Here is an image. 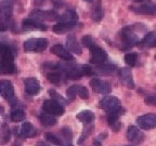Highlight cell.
Segmentation results:
<instances>
[{
    "mask_svg": "<svg viewBox=\"0 0 156 146\" xmlns=\"http://www.w3.org/2000/svg\"><path fill=\"white\" fill-rule=\"evenodd\" d=\"M48 47V40L44 38H32L26 40L24 48L26 51L30 52H41Z\"/></svg>",
    "mask_w": 156,
    "mask_h": 146,
    "instance_id": "6da1fadb",
    "label": "cell"
},
{
    "mask_svg": "<svg viewBox=\"0 0 156 146\" xmlns=\"http://www.w3.org/2000/svg\"><path fill=\"white\" fill-rule=\"evenodd\" d=\"M100 107L102 108V109L106 110V112L113 113L120 107V102L116 96L107 95V96H104L102 100H101Z\"/></svg>",
    "mask_w": 156,
    "mask_h": 146,
    "instance_id": "7a4b0ae2",
    "label": "cell"
},
{
    "mask_svg": "<svg viewBox=\"0 0 156 146\" xmlns=\"http://www.w3.org/2000/svg\"><path fill=\"white\" fill-rule=\"evenodd\" d=\"M138 126L144 130H151L156 127V116L154 114H146L136 118Z\"/></svg>",
    "mask_w": 156,
    "mask_h": 146,
    "instance_id": "3957f363",
    "label": "cell"
},
{
    "mask_svg": "<svg viewBox=\"0 0 156 146\" xmlns=\"http://www.w3.org/2000/svg\"><path fill=\"white\" fill-rule=\"evenodd\" d=\"M90 49H91V56H90L91 63L95 64V65H99V64H103L106 62L107 53L102 48L97 46H92Z\"/></svg>",
    "mask_w": 156,
    "mask_h": 146,
    "instance_id": "277c9868",
    "label": "cell"
},
{
    "mask_svg": "<svg viewBox=\"0 0 156 146\" xmlns=\"http://www.w3.org/2000/svg\"><path fill=\"white\" fill-rule=\"evenodd\" d=\"M42 108L46 113L53 115V116H62L64 114V107L54 100L46 101L42 105Z\"/></svg>",
    "mask_w": 156,
    "mask_h": 146,
    "instance_id": "5b68a950",
    "label": "cell"
},
{
    "mask_svg": "<svg viewBox=\"0 0 156 146\" xmlns=\"http://www.w3.org/2000/svg\"><path fill=\"white\" fill-rule=\"evenodd\" d=\"M90 87L92 88V90L97 93H101V94H108L112 91V87L107 81L101 80L98 78H93L90 81Z\"/></svg>",
    "mask_w": 156,
    "mask_h": 146,
    "instance_id": "8992f818",
    "label": "cell"
},
{
    "mask_svg": "<svg viewBox=\"0 0 156 146\" xmlns=\"http://www.w3.org/2000/svg\"><path fill=\"white\" fill-rule=\"evenodd\" d=\"M58 15L54 11H41V10H36L30 13V19H36L38 22L40 21H55L58 19Z\"/></svg>",
    "mask_w": 156,
    "mask_h": 146,
    "instance_id": "52a82bcc",
    "label": "cell"
},
{
    "mask_svg": "<svg viewBox=\"0 0 156 146\" xmlns=\"http://www.w3.org/2000/svg\"><path fill=\"white\" fill-rule=\"evenodd\" d=\"M119 79H120V82L127 89H134V81H133V78H132V73L129 68H122L120 69Z\"/></svg>",
    "mask_w": 156,
    "mask_h": 146,
    "instance_id": "ba28073f",
    "label": "cell"
},
{
    "mask_svg": "<svg viewBox=\"0 0 156 146\" xmlns=\"http://www.w3.org/2000/svg\"><path fill=\"white\" fill-rule=\"evenodd\" d=\"M131 11L138 13V14H144V15H153L156 12V7L152 3H143L139 5H131L129 8Z\"/></svg>",
    "mask_w": 156,
    "mask_h": 146,
    "instance_id": "9c48e42d",
    "label": "cell"
},
{
    "mask_svg": "<svg viewBox=\"0 0 156 146\" xmlns=\"http://www.w3.org/2000/svg\"><path fill=\"white\" fill-rule=\"evenodd\" d=\"M22 26L25 30H46L47 26L42 23L38 22L36 19H33L30 17L25 19L22 22Z\"/></svg>",
    "mask_w": 156,
    "mask_h": 146,
    "instance_id": "30bf717a",
    "label": "cell"
},
{
    "mask_svg": "<svg viewBox=\"0 0 156 146\" xmlns=\"http://www.w3.org/2000/svg\"><path fill=\"white\" fill-rule=\"evenodd\" d=\"M127 137L132 143H141L144 139V134L136 127L131 126L127 130Z\"/></svg>",
    "mask_w": 156,
    "mask_h": 146,
    "instance_id": "8fae6325",
    "label": "cell"
},
{
    "mask_svg": "<svg viewBox=\"0 0 156 146\" xmlns=\"http://www.w3.org/2000/svg\"><path fill=\"white\" fill-rule=\"evenodd\" d=\"M24 85H25V91H26L28 94L30 95H35L39 92L40 90V83L37 80L36 78H27L24 81Z\"/></svg>",
    "mask_w": 156,
    "mask_h": 146,
    "instance_id": "7c38bea8",
    "label": "cell"
},
{
    "mask_svg": "<svg viewBox=\"0 0 156 146\" xmlns=\"http://www.w3.org/2000/svg\"><path fill=\"white\" fill-rule=\"evenodd\" d=\"M51 52L53 54H55L56 56H58V57L65 60V61H73L74 60L71 52L68 51V50H66L61 44H54L51 48Z\"/></svg>",
    "mask_w": 156,
    "mask_h": 146,
    "instance_id": "4fadbf2b",
    "label": "cell"
},
{
    "mask_svg": "<svg viewBox=\"0 0 156 146\" xmlns=\"http://www.w3.org/2000/svg\"><path fill=\"white\" fill-rule=\"evenodd\" d=\"M120 37L124 40V42L127 46H133L134 43H138L139 42V38L134 34L133 32H131L130 28H125L122 29V32L120 33Z\"/></svg>",
    "mask_w": 156,
    "mask_h": 146,
    "instance_id": "5bb4252c",
    "label": "cell"
},
{
    "mask_svg": "<svg viewBox=\"0 0 156 146\" xmlns=\"http://www.w3.org/2000/svg\"><path fill=\"white\" fill-rule=\"evenodd\" d=\"M13 11L12 3L10 0L0 1V19H8L11 17Z\"/></svg>",
    "mask_w": 156,
    "mask_h": 146,
    "instance_id": "9a60e30c",
    "label": "cell"
},
{
    "mask_svg": "<svg viewBox=\"0 0 156 146\" xmlns=\"http://www.w3.org/2000/svg\"><path fill=\"white\" fill-rule=\"evenodd\" d=\"M0 95H2L7 100H10L13 97L14 88L10 81H0Z\"/></svg>",
    "mask_w": 156,
    "mask_h": 146,
    "instance_id": "2e32d148",
    "label": "cell"
},
{
    "mask_svg": "<svg viewBox=\"0 0 156 146\" xmlns=\"http://www.w3.org/2000/svg\"><path fill=\"white\" fill-rule=\"evenodd\" d=\"M66 46H67V50L69 52H73L75 54H81L83 50H81L80 46L77 42L76 38L73 35H68L66 38Z\"/></svg>",
    "mask_w": 156,
    "mask_h": 146,
    "instance_id": "e0dca14e",
    "label": "cell"
},
{
    "mask_svg": "<svg viewBox=\"0 0 156 146\" xmlns=\"http://www.w3.org/2000/svg\"><path fill=\"white\" fill-rule=\"evenodd\" d=\"M58 19L60 23H66V24H77L78 16L74 11H66L64 14L58 16Z\"/></svg>",
    "mask_w": 156,
    "mask_h": 146,
    "instance_id": "ac0fdd59",
    "label": "cell"
},
{
    "mask_svg": "<svg viewBox=\"0 0 156 146\" xmlns=\"http://www.w3.org/2000/svg\"><path fill=\"white\" fill-rule=\"evenodd\" d=\"M0 57H1V60L10 62H13V60H14L12 50L2 42H0Z\"/></svg>",
    "mask_w": 156,
    "mask_h": 146,
    "instance_id": "d6986e66",
    "label": "cell"
},
{
    "mask_svg": "<svg viewBox=\"0 0 156 146\" xmlns=\"http://www.w3.org/2000/svg\"><path fill=\"white\" fill-rule=\"evenodd\" d=\"M110 117H108V126L111 127V129H113L114 131H119V129L122 127V124L119 122L118 118H119V115L117 114L116 112H113V113H110Z\"/></svg>",
    "mask_w": 156,
    "mask_h": 146,
    "instance_id": "ffe728a7",
    "label": "cell"
},
{
    "mask_svg": "<svg viewBox=\"0 0 156 146\" xmlns=\"http://www.w3.org/2000/svg\"><path fill=\"white\" fill-rule=\"evenodd\" d=\"M78 120L83 123H91L94 120V114L91 110H81L80 113H78L76 116Z\"/></svg>",
    "mask_w": 156,
    "mask_h": 146,
    "instance_id": "44dd1931",
    "label": "cell"
},
{
    "mask_svg": "<svg viewBox=\"0 0 156 146\" xmlns=\"http://www.w3.org/2000/svg\"><path fill=\"white\" fill-rule=\"evenodd\" d=\"M21 133L24 137H33L36 134V129L30 122H24L21 127Z\"/></svg>",
    "mask_w": 156,
    "mask_h": 146,
    "instance_id": "7402d4cb",
    "label": "cell"
},
{
    "mask_svg": "<svg viewBox=\"0 0 156 146\" xmlns=\"http://www.w3.org/2000/svg\"><path fill=\"white\" fill-rule=\"evenodd\" d=\"M15 71V66L13 62L0 60V73L1 74H12Z\"/></svg>",
    "mask_w": 156,
    "mask_h": 146,
    "instance_id": "603a6c76",
    "label": "cell"
},
{
    "mask_svg": "<svg viewBox=\"0 0 156 146\" xmlns=\"http://www.w3.org/2000/svg\"><path fill=\"white\" fill-rule=\"evenodd\" d=\"M81 76H83L81 67H69L66 69V77L68 79H80Z\"/></svg>",
    "mask_w": 156,
    "mask_h": 146,
    "instance_id": "cb8c5ba5",
    "label": "cell"
},
{
    "mask_svg": "<svg viewBox=\"0 0 156 146\" xmlns=\"http://www.w3.org/2000/svg\"><path fill=\"white\" fill-rule=\"evenodd\" d=\"M39 118H40V121H41L42 124H44V126H54V124L56 123V119L54 118L53 115H50L48 114V113H42L40 116H39Z\"/></svg>",
    "mask_w": 156,
    "mask_h": 146,
    "instance_id": "d4e9b609",
    "label": "cell"
},
{
    "mask_svg": "<svg viewBox=\"0 0 156 146\" xmlns=\"http://www.w3.org/2000/svg\"><path fill=\"white\" fill-rule=\"evenodd\" d=\"M142 43L145 47H149V48H154L156 46V34L154 32H151L149 34H146L145 37L143 38V41Z\"/></svg>",
    "mask_w": 156,
    "mask_h": 146,
    "instance_id": "484cf974",
    "label": "cell"
},
{
    "mask_svg": "<svg viewBox=\"0 0 156 146\" xmlns=\"http://www.w3.org/2000/svg\"><path fill=\"white\" fill-rule=\"evenodd\" d=\"M77 24H66V23H58L56 24L55 26L53 27V32L58 33V34H61V33H65L68 32V30H71L73 29L74 27L76 26Z\"/></svg>",
    "mask_w": 156,
    "mask_h": 146,
    "instance_id": "4316f807",
    "label": "cell"
},
{
    "mask_svg": "<svg viewBox=\"0 0 156 146\" xmlns=\"http://www.w3.org/2000/svg\"><path fill=\"white\" fill-rule=\"evenodd\" d=\"M115 66L114 65H102V66H98L94 68L93 73H99L102 74V75H106V74H111L115 71Z\"/></svg>",
    "mask_w": 156,
    "mask_h": 146,
    "instance_id": "83f0119b",
    "label": "cell"
},
{
    "mask_svg": "<svg viewBox=\"0 0 156 146\" xmlns=\"http://www.w3.org/2000/svg\"><path fill=\"white\" fill-rule=\"evenodd\" d=\"M25 112L22 109H16V110H13L11 113V120L14 122H20V121H23L25 119Z\"/></svg>",
    "mask_w": 156,
    "mask_h": 146,
    "instance_id": "f1b7e54d",
    "label": "cell"
},
{
    "mask_svg": "<svg viewBox=\"0 0 156 146\" xmlns=\"http://www.w3.org/2000/svg\"><path fill=\"white\" fill-rule=\"evenodd\" d=\"M92 19L95 22H100L101 19H102V9H101V5L98 3L97 5H94L92 9Z\"/></svg>",
    "mask_w": 156,
    "mask_h": 146,
    "instance_id": "f546056e",
    "label": "cell"
},
{
    "mask_svg": "<svg viewBox=\"0 0 156 146\" xmlns=\"http://www.w3.org/2000/svg\"><path fill=\"white\" fill-rule=\"evenodd\" d=\"M138 61V54L136 53H127L125 55V62L127 65L129 66H134Z\"/></svg>",
    "mask_w": 156,
    "mask_h": 146,
    "instance_id": "4dcf8cb0",
    "label": "cell"
},
{
    "mask_svg": "<svg viewBox=\"0 0 156 146\" xmlns=\"http://www.w3.org/2000/svg\"><path fill=\"white\" fill-rule=\"evenodd\" d=\"M44 137H46V140L49 142V143H51L52 145H61V140L58 139V136H55L53 133H51V132H47L46 134H44Z\"/></svg>",
    "mask_w": 156,
    "mask_h": 146,
    "instance_id": "1f68e13d",
    "label": "cell"
},
{
    "mask_svg": "<svg viewBox=\"0 0 156 146\" xmlns=\"http://www.w3.org/2000/svg\"><path fill=\"white\" fill-rule=\"evenodd\" d=\"M47 77H48V80L52 83H60V81H61V75L56 71H52V73L48 74Z\"/></svg>",
    "mask_w": 156,
    "mask_h": 146,
    "instance_id": "d6a6232c",
    "label": "cell"
},
{
    "mask_svg": "<svg viewBox=\"0 0 156 146\" xmlns=\"http://www.w3.org/2000/svg\"><path fill=\"white\" fill-rule=\"evenodd\" d=\"M49 94L52 96V100H54L55 102H58V104H66V100H65V99H63L61 95L58 94V93H56L54 90H50V91H49Z\"/></svg>",
    "mask_w": 156,
    "mask_h": 146,
    "instance_id": "836d02e7",
    "label": "cell"
},
{
    "mask_svg": "<svg viewBox=\"0 0 156 146\" xmlns=\"http://www.w3.org/2000/svg\"><path fill=\"white\" fill-rule=\"evenodd\" d=\"M77 94L79 95V97L83 99V100H87L88 97H89V92H88L87 88L83 87V85H78Z\"/></svg>",
    "mask_w": 156,
    "mask_h": 146,
    "instance_id": "e575fe53",
    "label": "cell"
},
{
    "mask_svg": "<svg viewBox=\"0 0 156 146\" xmlns=\"http://www.w3.org/2000/svg\"><path fill=\"white\" fill-rule=\"evenodd\" d=\"M77 89H78V85H72L69 87V89H67L66 91V96H67L68 100H74L77 95Z\"/></svg>",
    "mask_w": 156,
    "mask_h": 146,
    "instance_id": "d590c367",
    "label": "cell"
},
{
    "mask_svg": "<svg viewBox=\"0 0 156 146\" xmlns=\"http://www.w3.org/2000/svg\"><path fill=\"white\" fill-rule=\"evenodd\" d=\"M81 43H83L85 47H87V48H91L92 46H94V44H93L92 38H91V36H89V35H86V36L83 37V39H81Z\"/></svg>",
    "mask_w": 156,
    "mask_h": 146,
    "instance_id": "8d00e7d4",
    "label": "cell"
},
{
    "mask_svg": "<svg viewBox=\"0 0 156 146\" xmlns=\"http://www.w3.org/2000/svg\"><path fill=\"white\" fill-rule=\"evenodd\" d=\"M61 133H62V135H63V137L66 140V141L71 142L73 134H72V131H71V129H69V128H64L63 130H61Z\"/></svg>",
    "mask_w": 156,
    "mask_h": 146,
    "instance_id": "74e56055",
    "label": "cell"
},
{
    "mask_svg": "<svg viewBox=\"0 0 156 146\" xmlns=\"http://www.w3.org/2000/svg\"><path fill=\"white\" fill-rule=\"evenodd\" d=\"M146 105H151V106H155L156 105V97L154 95H149V96L145 97V100H144Z\"/></svg>",
    "mask_w": 156,
    "mask_h": 146,
    "instance_id": "f35d334b",
    "label": "cell"
},
{
    "mask_svg": "<svg viewBox=\"0 0 156 146\" xmlns=\"http://www.w3.org/2000/svg\"><path fill=\"white\" fill-rule=\"evenodd\" d=\"M8 29V26L5 24V23L2 22H0V32H5Z\"/></svg>",
    "mask_w": 156,
    "mask_h": 146,
    "instance_id": "ab89813d",
    "label": "cell"
},
{
    "mask_svg": "<svg viewBox=\"0 0 156 146\" xmlns=\"http://www.w3.org/2000/svg\"><path fill=\"white\" fill-rule=\"evenodd\" d=\"M2 113H3V108L2 107H0V114H2Z\"/></svg>",
    "mask_w": 156,
    "mask_h": 146,
    "instance_id": "60d3db41",
    "label": "cell"
},
{
    "mask_svg": "<svg viewBox=\"0 0 156 146\" xmlns=\"http://www.w3.org/2000/svg\"><path fill=\"white\" fill-rule=\"evenodd\" d=\"M38 146H48V145H46V144H44V143H40Z\"/></svg>",
    "mask_w": 156,
    "mask_h": 146,
    "instance_id": "b9f144b4",
    "label": "cell"
},
{
    "mask_svg": "<svg viewBox=\"0 0 156 146\" xmlns=\"http://www.w3.org/2000/svg\"><path fill=\"white\" fill-rule=\"evenodd\" d=\"M136 1H144V0H136Z\"/></svg>",
    "mask_w": 156,
    "mask_h": 146,
    "instance_id": "7bdbcfd3",
    "label": "cell"
}]
</instances>
